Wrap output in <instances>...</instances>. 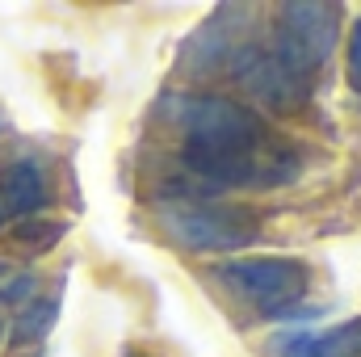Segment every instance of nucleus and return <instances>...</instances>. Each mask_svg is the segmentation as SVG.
Segmentation results:
<instances>
[{
    "instance_id": "1",
    "label": "nucleus",
    "mask_w": 361,
    "mask_h": 357,
    "mask_svg": "<svg viewBox=\"0 0 361 357\" xmlns=\"http://www.w3.org/2000/svg\"><path fill=\"white\" fill-rule=\"evenodd\" d=\"M164 118L180 135V164L206 185L265 189L294 181L302 156L290 139L223 92H169Z\"/></svg>"
},
{
    "instance_id": "2",
    "label": "nucleus",
    "mask_w": 361,
    "mask_h": 357,
    "mask_svg": "<svg viewBox=\"0 0 361 357\" xmlns=\"http://www.w3.org/2000/svg\"><path fill=\"white\" fill-rule=\"evenodd\" d=\"M336 38H341V4H328V0L281 4L273 21L269 55L286 68V76L311 89V76L328 63V55L336 51Z\"/></svg>"
},
{
    "instance_id": "3",
    "label": "nucleus",
    "mask_w": 361,
    "mask_h": 357,
    "mask_svg": "<svg viewBox=\"0 0 361 357\" xmlns=\"http://www.w3.org/2000/svg\"><path fill=\"white\" fill-rule=\"evenodd\" d=\"M160 223L189 253H235V248H248L261 236L257 214H248L244 206H231V202H214V198L164 202Z\"/></svg>"
},
{
    "instance_id": "4",
    "label": "nucleus",
    "mask_w": 361,
    "mask_h": 357,
    "mask_svg": "<svg viewBox=\"0 0 361 357\" xmlns=\"http://www.w3.org/2000/svg\"><path fill=\"white\" fill-rule=\"evenodd\" d=\"M219 277L235 298H244L261 315H277L294 307L311 290V269L294 257H240L219 265Z\"/></svg>"
},
{
    "instance_id": "5",
    "label": "nucleus",
    "mask_w": 361,
    "mask_h": 357,
    "mask_svg": "<svg viewBox=\"0 0 361 357\" xmlns=\"http://www.w3.org/2000/svg\"><path fill=\"white\" fill-rule=\"evenodd\" d=\"M227 72H231V80H240L257 101H265L273 109H298L311 97V89L298 85L294 76H286V68L265 47H231L227 51Z\"/></svg>"
},
{
    "instance_id": "6",
    "label": "nucleus",
    "mask_w": 361,
    "mask_h": 357,
    "mask_svg": "<svg viewBox=\"0 0 361 357\" xmlns=\"http://www.w3.org/2000/svg\"><path fill=\"white\" fill-rule=\"evenodd\" d=\"M51 189L34 160H13L0 169V210L8 214H38L47 206Z\"/></svg>"
},
{
    "instance_id": "7",
    "label": "nucleus",
    "mask_w": 361,
    "mask_h": 357,
    "mask_svg": "<svg viewBox=\"0 0 361 357\" xmlns=\"http://www.w3.org/2000/svg\"><path fill=\"white\" fill-rule=\"evenodd\" d=\"M286 357H357L361 353V320L341 324L332 332H298L281 345Z\"/></svg>"
},
{
    "instance_id": "8",
    "label": "nucleus",
    "mask_w": 361,
    "mask_h": 357,
    "mask_svg": "<svg viewBox=\"0 0 361 357\" xmlns=\"http://www.w3.org/2000/svg\"><path fill=\"white\" fill-rule=\"evenodd\" d=\"M51 320H55V303L38 298L30 311H21V315H17L13 341H38V337H47V332H51Z\"/></svg>"
},
{
    "instance_id": "9",
    "label": "nucleus",
    "mask_w": 361,
    "mask_h": 357,
    "mask_svg": "<svg viewBox=\"0 0 361 357\" xmlns=\"http://www.w3.org/2000/svg\"><path fill=\"white\" fill-rule=\"evenodd\" d=\"M349 89L361 92V17L353 25V34H349Z\"/></svg>"
},
{
    "instance_id": "10",
    "label": "nucleus",
    "mask_w": 361,
    "mask_h": 357,
    "mask_svg": "<svg viewBox=\"0 0 361 357\" xmlns=\"http://www.w3.org/2000/svg\"><path fill=\"white\" fill-rule=\"evenodd\" d=\"M0 223H4V210H0Z\"/></svg>"
},
{
    "instance_id": "11",
    "label": "nucleus",
    "mask_w": 361,
    "mask_h": 357,
    "mask_svg": "<svg viewBox=\"0 0 361 357\" xmlns=\"http://www.w3.org/2000/svg\"><path fill=\"white\" fill-rule=\"evenodd\" d=\"M0 131H4V118H0Z\"/></svg>"
},
{
    "instance_id": "12",
    "label": "nucleus",
    "mask_w": 361,
    "mask_h": 357,
    "mask_svg": "<svg viewBox=\"0 0 361 357\" xmlns=\"http://www.w3.org/2000/svg\"><path fill=\"white\" fill-rule=\"evenodd\" d=\"M0 337H4V324H0Z\"/></svg>"
},
{
    "instance_id": "13",
    "label": "nucleus",
    "mask_w": 361,
    "mask_h": 357,
    "mask_svg": "<svg viewBox=\"0 0 361 357\" xmlns=\"http://www.w3.org/2000/svg\"><path fill=\"white\" fill-rule=\"evenodd\" d=\"M0 273H4V265H0Z\"/></svg>"
}]
</instances>
